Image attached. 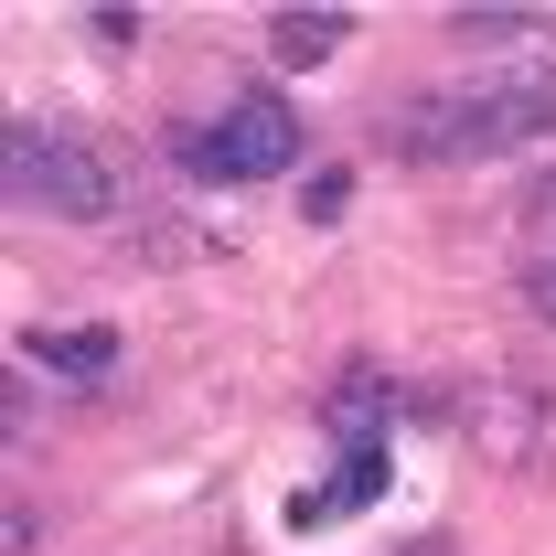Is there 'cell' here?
Instances as JSON below:
<instances>
[{
	"mask_svg": "<svg viewBox=\"0 0 556 556\" xmlns=\"http://www.w3.org/2000/svg\"><path fill=\"white\" fill-rule=\"evenodd\" d=\"M450 33H460V54H535L556 43V11H450Z\"/></svg>",
	"mask_w": 556,
	"mask_h": 556,
	"instance_id": "7",
	"label": "cell"
},
{
	"mask_svg": "<svg viewBox=\"0 0 556 556\" xmlns=\"http://www.w3.org/2000/svg\"><path fill=\"white\" fill-rule=\"evenodd\" d=\"M514 289H525L535 321H556V172L525 193V214H514Z\"/></svg>",
	"mask_w": 556,
	"mask_h": 556,
	"instance_id": "5",
	"label": "cell"
},
{
	"mask_svg": "<svg viewBox=\"0 0 556 556\" xmlns=\"http://www.w3.org/2000/svg\"><path fill=\"white\" fill-rule=\"evenodd\" d=\"M439 417L460 428V450L492 471H546L556 460V375L546 364H482V375H450Z\"/></svg>",
	"mask_w": 556,
	"mask_h": 556,
	"instance_id": "3",
	"label": "cell"
},
{
	"mask_svg": "<svg viewBox=\"0 0 556 556\" xmlns=\"http://www.w3.org/2000/svg\"><path fill=\"white\" fill-rule=\"evenodd\" d=\"M22 364H54L75 386H97V375L118 364V332H22Z\"/></svg>",
	"mask_w": 556,
	"mask_h": 556,
	"instance_id": "8",
	"label": "cell"
},
{
	"mask_svg": "<svg viewBox=\"0 0 556 556\" xmlns=\"http://www.w3.org/2000/svg\"><path fill=\"white\" fill-rule=\"evenodd\" d=\"M343 193H353V172H311V193H300V214H311V225H332V214H343Z\"/></svg>",
	"mask_w": 556,
	"mask_h": 556,
	"instance_id": "10",
	"label": "cell"
},
{
	"mask_svg": "<svg viewBox=\"0 0 556 556\" xmlns=\"http://www.w3.org/2000/svg\"><path fill=\"white\" fill-rule=\"evenodd\" d=\"M343 33H353L343 11H278V22H268V54H278V65H332Z\"/></svg>",
	"mask_w": 556,
	"mask_h": 556,
	"instance_id": "9",
	"label": "cell"
},
{
	"mask_svg": "<svg viewBox=\"0 0 556 556\" xmlns=\"http://www.w3.org/2000/svg\"><path fill=\"white\" fill-rule=\"evenodd\" d=\"M535 139H556V43H535V54H471L460 75L417 86L386 118L396 161H503V150H535Z\"/></svg>",
	"mask_w": 556,
	"mask_h": 556,
	"instance_id": "1",
	"label": "cell"
},
{
	"mask_svg": "<svg viewBox=\"0 0 556 556\" xmlns=\"http://www.w3.org/2000/svg\"><path fill=\"white\" fill-rule=\"evenodd\" d=\"M0 193L22 214H65V225H108V214L129 204V193H118V161L86 129L43 118V108H22V118L0 129Z\"/></svg>",
	"mask_w": 556,
	"mask_h": 556,
	"instance_id": "2",
	"label": "cell"
},
{
	"mask_svg": "<svg viewBox=\"0 0 556 556\" xmlns=\"http://www.w3.org/2000/svg\"><path fill=\"white\" fill-rule=\"evenodd\" d=\"M375 492H386V439H343V471L300 492V503H289V525H300V535H311V525H343V514H364Z\"/></svg>",
	"mask_w": 556,
	"mask_h": 556,
	"instance_id": "6",
	"label": "cell"
},
{
	"mask_svg": "<svg viewBox=\"0 0 556 556\" xmlns=\"http://www.w3.org/2000/svg\"><path fill=\"white\" fill-rule=\"evenodd\" d=\"M172 161L204 193H247V182H278L300 161V118H289V97H225V108L172 129Z\"/></svg>",
	"mask_w": 556,
	"mask_h": 556,
	"instance_id": "4",
	"label": "cell"
}]
</instances>
